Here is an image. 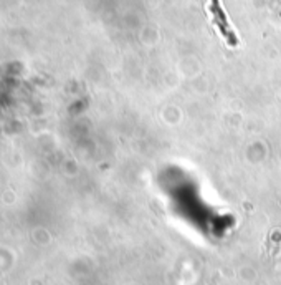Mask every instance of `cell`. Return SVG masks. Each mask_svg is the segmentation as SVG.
Returning a JSON list of instances; mask_svg holds the SVG:
<instances>
[{"label": "cell", "instance_id": "1", "mask_svg": "<svg viewBox=\"0 0 281 285\" xmlns=\"http://www.w3.org/2000/svg\"><path fill=\"white\" fill-rule=\"evenodd\" d=\"M209 10L212 14V19H214V24L220 30L222 37L225 38V42L230 45V47H237V45H238V37H237V33L233 32L230 22H228V19H227V14L223 12L220 0H210Z\"/></svg>", "mask_w": 281, "mask_h": 285}]
</instances>
